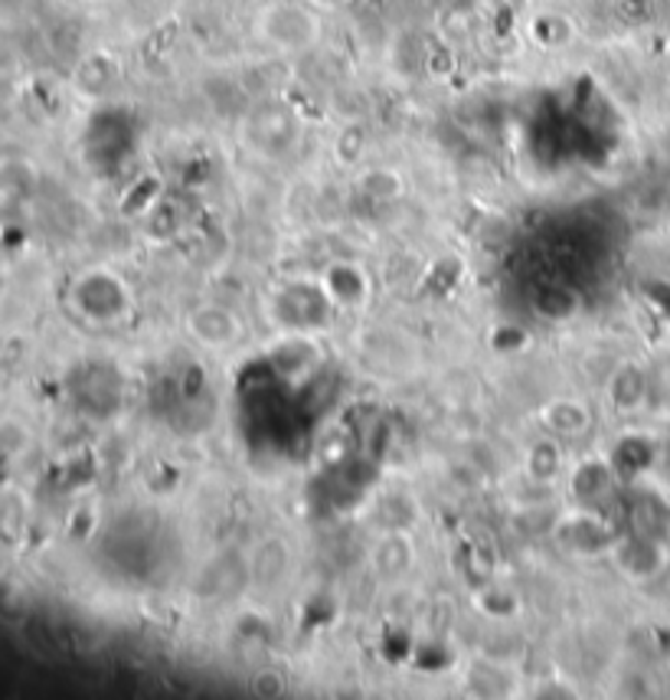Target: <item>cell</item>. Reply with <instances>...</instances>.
Returning a JSON list of instances; mask_svg holds the SVG:
<instances>
[{
  "mask_svg": "<svg viewBox=\"0 0 670 700\" xmlns=\"http://www.w3.org/2000/svg\"><path fill=\"white\" fill-rule=\"evenodd\" d=\"M259 33L278 49H308L314 46L321 23L311 13V7H298V3H271L259 16Z\"/></svg>",
  "mask_w": 670,
  "mask_h": 700,
  "instance_id": "cell-1",
  "label": "cell"
},
{
  "mask_svg": "<svg viewBox=\"0 0 670 700\" xmlns=\"http://www.w3.org/2000/svg\"><path fill=\"white\" fill-rule=\"evenodd\" d=\"M190 327H193V334L203 344H210L216 351H223V347H230V344H236L243 337L239 318L230 314V311H223V308H203V311H197L190 318Z\"/></svg>",
  "mask_w": 670,
  "mask_h": 700,
  "instance_id": "cell-2",
  "label": "cell"
},
{
  "mask_svg": "<svg viewBox=\"0 0 670 700\" xmlns=\"http://www.w3.org/2000/svg\"><path fill=\"white\" fill-rule=\"evenodd\" d=\"M543 422H546L556 435H582V432L589 429L592 416H589V410H585L582 403L559 397V400H552V403L543 410Z\"/></svg>",
  "mask_w": 670,
  "mask_h": 700,
  "instance_id": "cell-3",
  "label": "cell"
},
{
  "mask_svg": "<svg viewBox=\"0 0 670 700\" xmlns=\"http://www.w3.org/2000/svg\"><path fill=\"white\" fill-rule=\"evenodd\" d=\"M645 393H648V380L638 367H622L615 377H612V400L618 410H638L645 403Z\"/></svg>",
  "mask_w": 670,
  "mask_h": 700,
  "instance_id": "cell-4",
  "label": "cell"
},
{
  "mask_svg": "<svg viewBox=\"0 0 670 700\" xmlns=\"http://www.w3.org/2000/svg\"><path fill=\"white\" fill-rule=\"evenodd\" d=\"M304 3H311V7H317V10H334V7H340V3H347V0H304Z\"/></svg>",
  "mask_w": 670,
  "mask_h": 700,
  "instance_id": "cell-5",
  "label": "cell"
}]
</instances>
